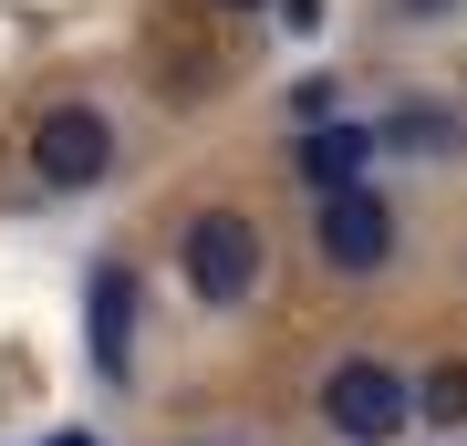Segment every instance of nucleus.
Instances as JSON below:
<instances>
[{"label": "nucleus", "instance_id": "nucleus-1", "mask_svg": "<svg viewBox=\"0 0 467 446\" xmlns=\"http://www.w3.org/2000/svg\"><path fill=\"white\" fill-rule=\"evenodd\" d=\"M322 426H333L343 446H395L405 426H416V395H405V374H395V364L353 353V364L322 374Z\"/></svg>", "mask_w": 467, "mask_h": 446}, {"label": "nucleus", "instance_id": "nucleus-2", "mask_svg": "<svg viewBox=\"0 0 467 446\" xmlns=\"http://www.w3.org/2000/svg\"><path fill=\"white\" fill-rule=\"evenodd\" d=\"M177 270H187V291H198L208 312H229V301H250V281H260V229L239 208H198L187 239H177Z\"/></svg>", "mask_w": 467, "mask_h": 446}, {"label": "nucleus", "instance_id": "nucleus-3", "mask_svg": "<svg viewBox=\"0 0 467 446\" xmlns=\"http://www.w3.org/2000/svg\"><path fill=\"white\" fill-rule=\"evenodd\" d=\"M32 177L42 187H104L115 177V125H104L94 104H52L32 125Z\"/></svg>", "mask_w": 467, "mask_h": 446}, {"label": "nucleus", "instance_id": "nucleus-4", "mask_svg": "<svg viewBox=\"0 0 467 446\" xmlns=\"http://www.w3.org/2000/svg\"><path fill=\"white\" fill-rule=\"evenodd\" d=\"M322 260H333V270H384V260H395V208H384L374 187L322 198Z\"/></svg>", "mask_w": 467, "mask_h": 446}, {"label": "nucleus", "instance_id": "nucleus-5", "mask_svg": "<svg viewBox=\"0 0 467 446\" xmlns=\"http://www.w3.org/2000/svg\"><path fill=\"white\" fill-rule=\"evenodd\" d=\"M84 332H94V374L125 384V364H135V270H125V260H94V281H84Z\"/></svg>", "mask_w": 467, "mask_h": 446}, {"label": "nucleus", "instance_id": "nucleus-6", "mask_svg": "<svg viewBox=\"0 0 467 446\" xmlns=\"http://www.w3.org/2000/svg\"><path fill=\"white\" fill-rule=\"evenodd\" d=\"M374 146H384L374 125H322V135H301V177H312L322 198H343L353 166H374Z\"/></svg>", "mask_w": 467, "mask_h": 446}, {"label": "nucleus", "instance_id": "nucleus-7", "mask_svg": "<svg viewBox=\"0 0 467 446\" xmlns=\"http://www.w3.org/2000/svg\"><path fill=\"white\" fill-rule=\"evenodd\" d=\"M426 415H436V426H457V415H467V364L426 374Z\"/></svg>", "mask_w": 467, "mask_h": 446}, {"label": "nucleus", "instance_id": "nucleus-8", "mask_svg": "<svg viewBox=\"0 0 467 446\" xmlns=\"http://www.w3.org/2000/svg\"><path fill=\"white\" fill-rule=\"evenodd\" d=\"M291 115L322 135V125H333V83H322V73H312V83H291Z\"/></svg>", "mask_w": 467, "mask_h": 446}, {"label": "nucleus", "instance_id": "nucleus-9", "mask_svg": "<svg viewBox=\"0 0 467 446\" xmlns=\"http://www.w3.org/2000/svg\"><path fill=\"white\" fill-rule=\"evenodd\" d=\"M395 11H405V21H436V11H457V0H395Z\"/></svg>", "mask_w": 467, "mask_h": 446}, {"label": "nucleus", "instance_id": "nucleus-10", "mask_svg": "<svg viewBox=\"0 0 467 446\" xmlns=\"http://www.w3.org/2000/svg\"><path fill=\"white\" fill-rule=\"evenodd\" d=\"M52 446H94V436H52Z\"/></svg>", "mask_w": 467, "mask_h": 446}, {"label": "nucleus", "instance_id": "nucleus-11", "mask_svg": "<svg viewBox=\"0 0 467 446\" xmlns=\"http://www.w3.org/2000/svg\"><path fill=\"white\" fill-rule=\"evenodd\" d=\"M218 11H250V0H218Z\"/></svg>", "mask_w": 467, "mask_h": 446}]
</instances>
